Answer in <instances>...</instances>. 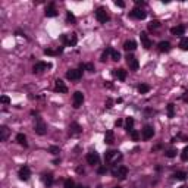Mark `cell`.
<instances>
[{
	"label": "cell",
	"mask_w": 188,
	"mask_h": 188,
	"mask_svg": "<svg viewBox=\"0 0 188 188\" xmlns=\"http://www.w3.org/2000/svg\"><path fill=\"white\" fill-rule=\"evenodd\" d=\"M115 125H116V126H122V125H124V121H122V119H118V121L115 122Z\"/></svg>",
	"instance_id": "cell-46"
},
{
	"label": "cell",
	"mask_w": 188,
	"mask_h": 188,
	"mask_svg": "<svg viewBox=\"0 0 188 188\" xmlns=\"http://www.w3.org/2000/svg\"><path fill=\"white\" fill-rule=\"evenodd\" d=\"M112 104H113V100H112V99H107V102H106V107H112Z\"/></svg>",
	"instance_id": "cell-47"
},
{
	"label": "cell",
	"mask_w": 188,
	"mask_h": 188,
	"mask_svg": "<svg viewBox=\"0 0 188 188\" xmlns=\"http://www.w3.org/2000/svg\"><path fill=\"white\" fill-rule=\"evenodd\" d=\"M138 91H140L141 94L149 93V91H150V85H147V84H140V85H138Z\"/></svg>",
	"instance_id": "cell-28"
},
{
	"label": "cell",
	"mask_w": 188,
	"mask_h": 188,
	"mask_svg": "<svg viewBox=\"0 0 188 188\" xmlns=\"http://www.w3.org/2000/svg\"><path fill=\"white\" fill-rule=\"evenodd\" d=\"M19 179L21 181H28L30 179V175H31V171H30V168L27 166V164H24V166L19 169Z\"/></svg>",
	"instance_id": "cell-7"
},
{
	"label": "cell",
	"mask_w": 188,
	"mask_h": 188,
	"mask_svg": "<svg viewBox=\"0 0 188 188\" xmlns=\"http://www.w3.org/2000/svg\"><path fill=\"white\" fill-rule=\"evenodd\" d=\"M129 135L132 137V140H134V141H138V138H140V134H138L135 129H132V131L129 132Z\"/></svg>",
	"instance_id": "cell-40"
},
{
	"label": "cell",
	"mask_w": 188,
	"mask_h": 188,
	"mask_svg": "<svg viewBox=\"0 0 188 188\" xmlns=\"http://www.w3.org/2000/svg\"><path fill=\"white\" fill-rule=\"evenodd\" d=\"M72 100H74V107H75V109L81 107L82 103H84V94H82L81 91H75L74 96H72Z\"/></svg>",
	"instance_id": "cell-5"
},
{
	"label": "cell",
	"mask_w": 188,
	"mask_h": 188,
	"mask_svg": "<svg viewBox=\"0 0 188 188\" xmlns=\"http://www.w3.org/2000/svg\"><path fill=\"white\" fill-rule=\"evenodd\" d=\"M77 43H78V37H77V34H70L68 44H69V46H75Z\"/></svg>",
	"instance_id": "cell-33"
},
{
	"label": "cell",
	"mask_w": 188,
	"mask_h": 188,
	"mask_svg": "<svg viewBox=\"0 0 188 188\" xmlns=\"http://www.w3.org/2000/svg\"><path fill=\"white\" fill-rule=\"evenodd\" d=\"M75 188H85V187H82V185H77Z\"/></svg>",
	"instance_id": "cell-49"
},
{
	"label": "cell",
	"mask_w": 188,
	"mask_h": 188,
	"mask_svg": "<svg viewBox=\"0 0 188 188\" xmlns=\"http://www.w3.org/2000/svg\"><path fill=\"white\" fill-rule=\"evenodd\" d=\"M157 28H160V22L159 21H151L150 24H149V30H157Z\"/></svg>",
	"instance_id": "cell-32"
},
{
	"label": "cell",
	"mask_w": 188,
	"mask_h": 188,
	"mask_svg": "<svg viewBox=\"0 0 188 188\" xmlns=\"http://www.w3.org/2000/svg\"><path fill=\"white\" fill-rule=\"evenodd\" d=\"M110 53H112V49H110V47H107V49H106V50L102 53V57H100V60H102V62H106V59L109 57V55H110Z\"/></svg>",
	"instance_id": "cell-31"
},
{
	"label": "cell",
	"mask_w": 188,
	"mask_h": 188,
	"mask_svg": "<svg viewBox=\"0 0 188 188\" xmlns=\"http://www.w3.org/2000/svg\"><path fill=\"white\" fill-rule=\"evenodd\" d=\"M176 153H178V151H176V149H171V150H168L166 153H164V156L171 159V157H175V156H176Z\"/></svg>",
	"instance_id": "cell-36"
},
{
	"label": "cell",
	"mask_w": 188,
	"mask_h": 188,
	"mask_svg": "<svg viewBox=\"0 0 188 188\" xmlns=\"http://www.w3.org/2000/svg\"><path fill=\"white\" fill-rule=\"evenodd\" d=\"M16 141H18V143H19L21 146H24V147H27V146H28L25 134H18V135H16Z\"/></svg>",
	"instance_id": "cell-23"
},
{
	"label": "cell",
	"mask_w": 188,
	"mask_h": 188,
	"mask_svg": "<svg viewBox=\"0 0 188 188\" xmlns=\"http://www.w3.org/2000/svg\"><path fill=\"white\" fill-rule=\"evenodd\" d=\"M82 132V126L78 122H72L69 125V134L70 135H79Z\"/></svg>",
	"instance_id": "cell-11"
},
{
	"label": "cell",
	"mask_w": 188,
	"mask_h": 188,
	"mask_svg": "<svg viewBox=\"0 0 188 188\" xmlns=\"http://www.w3.org/2000/svg\"><path fill=\"white\" fill-rule=\"evenodd\" d=\"M171 32H172L173 35H184V32H185V27H184V25L173 27V28L171 30Z\"/></svg>",
	"instance_id": "cell-22"
},
{
	"label": "cell",
	"mask_w": 188,
	"mask_h": 188,
	"mask_svg": "<svg viewBox=\"0 0 188 188\" xmlns=\"http://www.w3.org/2000/svg\"><path fill=\"white\" fill-rule=\"evenodd\" d=\"M179 47L182 50H188V37H182L179 41Z\"/></svg>",
	"instance_id": "cell-25"
},
{
	"label": "cell",
	"mask_w": 188,
	"mask_h": 188,
	"mask_svg": "<svg viewBox=\"0 0 188 188\" xmlns=\"http://www.w3.org/2000/svg\"><path fill=\"white\" fill-rule=\"evenodd\" d=\"M97 172H99L100 175H103V173H106V172H107V168H106V166H100Z\"/></svg>",
	"instance_id": "cell-43"
},
{
	"label": "cell",
	"mask_w": 188,
	"mask_h": 188,
	"mask_svg": "<svg viewBox=\"0 0 188 188\" xmlns=\"http://www.w3.org/2000/svg\"><path fill=\"white\" fill-rule=\"evenodd\" d=\"M57 15V10H56V8H55V3H50L49 6L46 8V16L47 18H53V16H56Z\"/></svg>",
	"instance_id": "cell-15"
},
{
	"label": "cell",
	"mask_w": 188,
	"mask_h": 188,
	"mask_svg": "<svg viewBox=\"0 0 188 188\" xmlns=\"http://www.w3.org/2000/svg\"><path fill=\"white\" fill-rule=\"evenodd\" d=\"M63 188H75V182L70 179V178H68V179H65V182H63Z\"/></svg>",
	"instance_id": "cell-29"
},
{
	"label": "cell",
	"mask_w": 188,
	"mask_h": 188,
	"mask_svg": "<svg viewBox=\"0 0 188 188\" xmlns=\"http://www.w3.org/2000/svg\"><path fill=\"white\" fill-rule=\"evenodd\" d=\"M49 151H50L52 154H59L60 149H59L57 146H52V147H49Z\"/></svg>",
	"instance_id": "cell-39"
},
{
	"label": "cell",
	"mask_w": 188,
	"mask_h": 188,
	"mask_svg": "<svg viewBox=\"0 0 188 188\" xmlns=\"http://www.w3.org/2000/svg\"><path fill=\"white\" fill-rule=\"evenodd\" d=\"M43 181H44V184H46L47 187H50V185L53 184V176H52L50 173H47V175H44Z\"/></svg>",
	"instance_id": "cell-27"
},
{
	"label": "cell",
	"mask_w": 188,
	"mask_h": 188,
	"mask_svg": "<svg viewBox=\"0 0 188 188\" xmlns=\"http://www.w3.org/2000/svg\"><path fill=\"white\" fill-rule=\"evenodd\" d=\"M110 56H112V59H113L115 62L121 60V53L118 52V50H113V49H112V53H110Z\"/></svg>",
	"instance_id": "cell-34"
},
{
	"label": "cell",
	"mask_w": 188,
	"mask_h": 188,
	"mask_svg": "<svg viewBox=\"0 0 188 188\" xmlns=\"http://www.w3.org/2000/svg\"><path fill=\"white\" fill-rule=\"evenodd\" d=\"M181 159L182 160H188V146L182 150V154H181Z\"/></svg>",
	"instance_id": "cell-41"
},
{
	"label": "cell",
	"mask_w": 188,
	"mask_h": 188,
	"mask_svg": "<svg viewBox=\"0 0 188 188\" xmlns=\"http://www.w3.org/2000/svg\"><path fill=\"white\" fill-rule=\"evenodd\" d=\"M173 178L178 179V181H184V179L187 178V173L182 172V171H179V172H175V173H173Z\"/></svg>",
	"instance_id": "cell-26"
},
{
	"label": "cell",
	"mask_w": 188,
	"mask_h": 188,
	"mask_svg": "<svg viewBox=\"0 0 188 188\" xmlns=\"http://www.w3.org/2000/svg\"><path fill=\"white\" fill-rule=\"evenodd\" d=\"M60 40H62L65 44H68V41H69V38L66 37V34H62V35H60Z\"/></svg>",
	"instance_id": "cell-45"
},
{
	"label": "cell",
	"mask_w": 188,
	"mask_h": 188,
	"mask_svg": "<svg viewBox=\"0 0 188 188\" xmlns=\"http://www.w3.org/2000/svg\"><path fill=\"white\" fill-rule=\"evenodd\" d=\"M84 69H85V70H88V72H94V70H96V66H94V63L88 62V63H85V65H84Z\"/></svg>",
	"instance_id": "cell-35"
},
{
	"label": "cell",
	"mask_w": 188,
	"mask_h": 188,
	"mask_svg": "<svg viewBox=\"0 0 188 188\" xmlns=\"http://www.w3.org/2000/svg\"><path fill=\"white\" fill-rule=\"evenodd\" d=\"M113 74L118 77V79H119V81H125L126 79V70L125 69H115Z\"/></svg>",
	"instance_id": "cell-19"
},
{
	"label": "cell",
	"mask_w": 188,
	"mask_h": 188,
	"mask_svg": "<svg viewBox=\"0 0 188 188\" xmlns=\"http://www.w3.org/2000/svg\"><path fill=\"white\" fill-rule=\"evenodd\" d=\"M9 137V129L8 126H0V141H6Z\"/></svg>",
	"instance_id": "cell-21"
},
{
	"label": "cell",
	"mask_w": 188,
	"mask_h": 188,
	"mask_svg": "<svg viewBox=\"0 0 188 188\" xmlns=\"http://www.w3.org/2000/svg\"><path fill=\"white\" fill-rule=\"evenodd\" d=\"M87 162H88V164H91V166H96V164H99V162H100V157H99V154L96 151H91V153L87 154Z\"/></svg>",
	"instance_id": "cell-9"
},
{
	"label": "cell",
	"mask_w": 188,
	"mask_h": 188,
	"mask_svg": "<svg viewBox=\"0 0 188 188\" xmlns=\"http://www.w3.org/2000/svg\"><path fill=\"white\" fill-rule=\"evenodd\" d=\"M122 153L121 151H118V150H107L104 153V160L107 164H118V162H121L122 160Z\"/></svg>",
	"instance_id": "cell-1"
},
{
	"label": "cell",
	"mask_w": 188,
	"mask_h": 188,
	"mask_svg": "<svg viewBox=\"0 0 188 188\" xmlns=\"http://www.w3.org/2000/svg\"><path fill=\"white\" fill-rule=\"evenodd\" d=\"M35 132L38 134V135H44L46 132H47V125L41 121V118H37V124H35Z\"/></svg>",
	"instance_id": "cell-6"
},
{
	"label": "cell",
	"mask_w": 188,
	"mask_h": 188,
	"mask_svg": "<svg viewBox=\"0 0 188 188\" xmlns=\"http://www.w3.org/2000/svg\"><path fill=\"white\" fill-rule=\"evenodd\" d=\"M140 38H141V43H143V46L146 47V49H150V47L153 46V41L147 37L146 32H141V34H140Z\"/></svg>",
	"instance_id": "cell-14"
},
{
	"label": "cell",
	"mask_w": 188,
	"mask_h": 188,
	"mask_svg": "<svg viewBox=\"0 0 188 188\" xmlns=\"http://www.w3.org/2000/svg\"><path fill=\"white\" fill-rule=\"evenodd\" d=\"M104 85H107V87H109V88H112V87H113V85H112V84H110V82H109V81H107V82H104Z\"/></svg>",
	"instance_id": "cell-48"
},
{
	"label": "cell",
	"mask_w": 188,
	"mask_h": 188,
	"mask_svg": "<svg viewBox=\"0 0 188 188\" xmlns=\"http://www.w3.org/2000/svg\"><path fill=\"white\" fill-rule=\"evenodd\" d=\"M115 5H116V6H119V8H125V3L122 2V0H116Z\"/></svg>",
	"instance_id": "cell-44"
},
{
	"label": "cell",
	"mask_w": 188,
	"mask_h": 188,
	"mask_svg": "<svg viewBox=\"0 0 188 188\" xmlns=\"http://www.w3.org/2000/svg\"><path fill=\"white\" fill-rule=\"evenodd\" d=\"M0 102H2L3 104H9V103H10V99H9L8 96H2V97H0Z\"/></svg>",
	"instance_id": "cell-42"
},
{
	"label": "cell",
	"mask_w": 188,
	"mask_h": 188,
	"mask_svg": "<svg viewBox=\"0 0 188 188\" xmlns=\"http://www.w3.org/2000/svg\"><path fill=\"white\" fill-rule=\"evenodd\" d=\"M96 18H97V21H99L100 24H106V22L109 21V15H107V12H106L104 8H97V10H96Z\"/></svg>",
	"instance_id": "cell-4"
},
{
	"label": "cell",
	"mask_w": 188,
	"mask_h": 188,
	"mask_svg": "<svg viewBox=\"0 0 188 188\" xmlns=\"http://www.w3.org/2000/svg\"><path fill=\"white\" fill-rule=\"evenodd\" d=\"M166 110H168V118H175V104H168V107H166Z\"/></svg>",
	"instance_id": "cell-24"
},
{
	"label": "cell",
	"mask_w": 188,
	"mask_h": 188,
	"mask_svg": "<svg viewBox=\"0 0 188 188\" xmlns=\"http://www.w3.org/2000/svg\"><path fill=\"white\" fill-rule=\"evenodd\" d=\"M132 126H134V118H126V131H128V134L132 131Z\"/></svg>",
	"instance_id": "cell-30"
},
{
	"label": "cell",
	"mask_w": 188,
	"mask_h": 188,
	"mask_svg": "<svg viewBox=\"0 0 188 188\" xmlns=\"http://www.w3.org/2000/svg\"><path fill=\"white\" fill-rule=\"evenodd\" d=\"M50 68H52V65L47 63V62H37L34 65V72H43V70L50 69Z\"/></svg>",
	"instance_id": "cell-12"
},
{
	"label": "cell",
	"mask_w": 188,
	"mask_h": 188,
	"mask_svg": "<svg viewBox=\"0 0 188 188\" xmlns=\"http://www.w3.org/2000/svg\"><path fill=\"white\" fill-rule=\"evenodd\" d=\"M157 49H159V52H162V53H166V52L171 50V43H169V41H160V43L157 44Z\"/></svg>",
	"instance_id": "cell-16"
},
{
	"label": "cell",
	"mask_w": 188,
	"mask_h": 188,
	"mask_svg": "<svg viewBox=\"0 0 188 188\" xmlns=\"http://www.w3.org/2000/svg\"><path fill=\"white\" fill-rule=\"evenodd\" d=\"M99 188H102V187H99Z\"/></svg>",
	"instance_id": "cell-52"
},
{
	"label": "cell",
	"mask_w": 188,
	"mask_h": 188,
	"mask_svg": "<svg viewBox=\"0 0 188 188\" xmlns=\"http://www.w3.org/2000/svg\"><path fill=\"white\" fill-rule=\"evenodd\" d=\"M66 18H68V21H69L70 24H75V22H77V18L74 16L72 12H68V13H66Z\"/></svg>",
	"instance_id": "cell-37"
},
{
	"label": "cell",
	"mask_w": 188,
	"mask_h": 188,
	"mask_svg": "<svg viewBox=\"0 0 188 188\" xmlns=\"http://www.w3.org/2000/svg\"><path fill=\"white\" fill-rule=\"evenodd\" d=\"M104 143L106 144H113L115 143V134H113V131H106V134H104Z\"/></svg>",
	"instance_id": "cell-18"
},
{
	"label": "cell",
	"mask_w": 188,
	"mask_h": 188,
	"mask_svg": "<svg viewBox=\"0 0 188 188\" xmlns=\"http://www.w3.org/2000/svg\"><path fill=\"white\" fill-rule=\"evenodd\" d=\"M153 135H154V129H153V126L146 125V126L143 128V138H144V140H150V138H153Z\"/></svg>",
	"instance_id": "cell-13"
},
{
	"label": "cell",
	"mask_w": 188,
	"mask_h": 188,
	"mask_svg": "<svg viewBox=\"0 0 188 188\" xmlns=\"http://www.w3.org/2000/svg\"><path fill=\"white\" fill-rule=\"evenodd\" d=\"M129 15H131L132 18H135V19H144V18L147 16V13H146L143 9H141V8H134Z\"/></svg>",
	"instance_id": "cell-10"
},
{
	"label": "cell",
	"mask_w": 188,
	"mask_h": 188,
	"mask_svg": "<svg viewBox=\"0 0 188 188\" xmlns=\"http://www.w3.org/2000/svg\"><path fill=\"white\" fill-rule=\"evenodd\" d=\"M112 175H113L115 178L125 179L126 175H128V168H126V166H118V164H115V166L112 168Z\"/></svg>",
	"instance_id": "cell-2"
},
{
	"label": "cell",
	"mask_w": 188,
	"mask_h": 188,
	"mask_svg": "<svg viewBox=\"0 0 188 188\" xmlns=\"http://www.w3.org/2000/svg\"><path fill=\"white\" fill-rule=\"evenodd\" d=\"M124 49H125L126 52H132V50L137 49V43H135L134 40H126V41L124 43Z\"/></svg>",
	"instance_id": "cell-17"
},
{
	"label": "cell",
	"mask_w": 188,
	"mask_h": 188,
	"mask_svg": "<svg viewBox=\"0 0 188 188\" xmlns=\"http://www.w3.org/2000/svg\"><path fill=\"white\" fill-rule=\"evenodd\" d=\"M44 55H47V56H56L57 52H56V50H52V49H44Z\"/></svg>",
	"instance_id": "cell-38"
},
{
	"label": "cell",
	"mask_w": 188,
	"mask_h": 188,
	"mask_svg": "<svg viewBox=\"0 0 188 188\" xmlns=\"http://www.w3.org/2000/svg\"><path fill=\"white\" fill-rule=\"evenodd\" d=\"M81 77H82L81 69H69L66 72V78L70 81H78V79H81Z\"/></svg>",
	"instance_id": "cell-3"
},
{
	"label": "cell",
	"mask_w": 188,
	"mask_h": 188,
	"mask_svg": "<svg viewBox=\"0 0 188 188\" xmlns=\"http://www.w3.org/2000/svg\"><path fill=\"white\" fill-rule=\"evenodd\" d=\"M126 63H128V66H129V69H131V70H138L140 63H138V60H137V57H135V56L128 55V56H126Z\"/></svg>",
	"instance_id": "cell-8"
},
{
	"label": "cell",
	"mask_w": 188,
	"mask_h": 188,
	"mask_svg": "<svg viewBox=\"0 0 188 188\" xmlns=\"http://www.w3.org/2000/svg\"><path fill=\"white\" fill-rule=\"evenodd\" d=\"M56 91H59V93H68V87L65 85V82L62 79H56Z\"/></svg>",
	"instance_id": "cell-20"
},
{
	"label": "cell",
	"mask_w": 188,
	"mask_h": 188,
	"mask_svg": "<svg viewBox=\"0 0 188 188\" xmlns=\"http://www.w3.org/2000/svg\"><path fill=\"white\" fill-rule=\"evenodd\" d=\"M179 188H188V187H185V185H182V187H179Z\"/></svg>",
	"instance_id": "cell-51"
},
{
	"label": "cell",
	"mask_w": 188,
	"mask_h": 188,
	"mask_svg": "<svg viewBox=\"0 0 188 188\" xmlns=\"http://www.w3.org/2000/svg\"><path fill=\"white\" fill-rule=\"evenodd\" d=\"M113 188H122V187H119V185H116V187H113Z\"/></svg>",
	"instance_id": "cell-50"
}]
</instances>
